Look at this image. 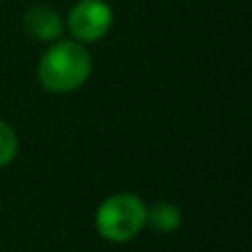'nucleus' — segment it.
I'll return each instance as SVG.
<instances>
[{
    "label": "nucleus",
    "mask_w": 252,
    "mask_h": 252,
    "mask_svg": "<svg viewBox=\"0 0 252 252\" xmlns=\"http://www.w3.org/2000/svg\"><path fill=\"white\" fill-rule=\"evenodd\" d=\"M93 60L87 47L71 40H56L38 62V82L44 91L64 95L73 93L91 78Z\"/></svg>",
    "instance_id": "1"
},
{
    "label": "nucleus",
    "mask_w": 252,
    "mask_h": 252,
    "mask_svg": "<svg viewBox=\"0 0 252 252\" xmlns=\"http://www.w3.org/2000/svg\"><path fill=\"white\" fill-rule=\"evenodd\" d=\"M95 228L111 244H126L146 228V204L135 192H115L95 210Z\"/></svg>",
    "instance_id": "2"
},
{
    "label": "nucleus",
    "mask_w": 252,
    "mask_h": 252,
    "mask_svg": "<svg viewBox=\"0 0 252 252\" xmlns=\"http://www.w3.org/2000/svg\"><path fill=\"white\" fill-rule=\"evenodd\" d=\"M113 27V7L106 0H78L69 9L64 29L80 44L102 40Z\"/></svg>",
    "instance_id": "3"
},
{
    "label": "nucleus",
    "mask_w": 252,
    "mask_h": 252,
    "mask_svg": "<svg viewBox=\"0 0 252 252\" xmlns=\"http://www.w3.org/2000/svg\"><path fill=\"white\" fill-rule=\"evenodd\" d=\"M22 29L38 42H56L64 31V20L49 4H35L22 16Z\"/></svg>",
    "instance_id": "4"
},
{
    "label": "nucleus",
    "mask_w": 252,
    "mask_h": 252,
    "mask_svg": "<svg viewBox=\"0 0 252 252\" xmlns=\"http://www.w3.org/2000/svg\"><path fill=\"white\" fill-rule=\"evenodd\" d=\"M146 226H151L155 232H175L182 226V210L170 201L146 206Z\"/></svg>",
    "instance_id": "5"
},
{
    "label": "nucleus",
    "mask_w": 252,
    "mask_h": 252,
    "mask_svg": "<svg viewBox=\"0 0 252 252\" xmlns=\"http://www.w3.org/2000/svg\"><path fill=\"white\" fill-rule=\"evenodd\" d=\"M18 148H20V142H18L16 130L11 128V124L0 120V168L9 166L16 159Z\"/></svg>",
    "instance_id": "6"
}]
</instances>
